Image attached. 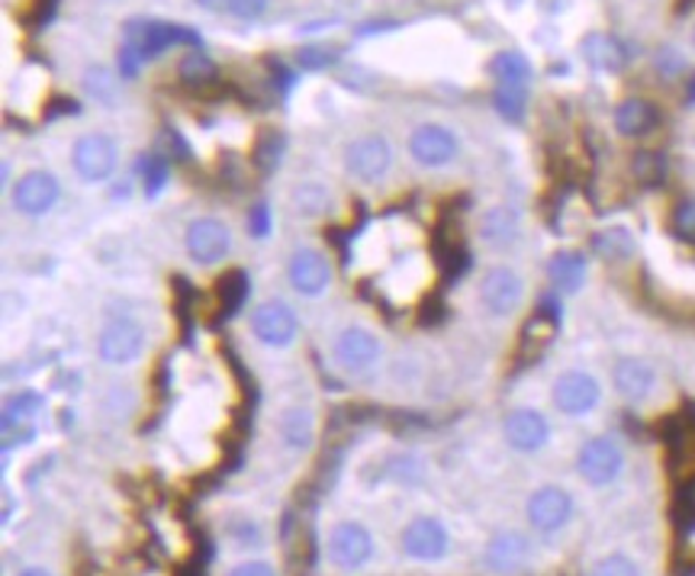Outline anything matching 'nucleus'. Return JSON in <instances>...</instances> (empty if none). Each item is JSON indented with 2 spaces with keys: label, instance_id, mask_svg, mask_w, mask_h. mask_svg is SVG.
I'll use <instances>...</instances> for the list:
<instances>
[{
  "label": "nucleus",
  "instance_id": "8",
  "mask_svg": "<svg viewBox=\"0 0 695 576\" xmlns=\"http://www.w3.org/2000/svg\"><path fill=\"white\" fill-rule=\"evenodd\" d=\"M142 352H145V325L139 320H129V316L107 322L97 338V354L107 364H129Z\"/></svg>",
  "mask_w": 695,
  "mask_h": 576
},
{
  "label": "nucleus",
  "instance_id": "5",
  "mask_svg": "<svg viewBox=\"0 0 695 576\" xmlns=\"http://www.w3.org/2000/svg\"><path fill=\"white\" fill-rule=\"evenodd\" d=\"M551 400L564 416H586L600 406L602 386L590 371H564L551 384Z\"/></svg>",
  "mask_w": 695,
  "mask_h": 576
},
{
  "label": "nucleus",
  "instance_id": "31",
  "mask_svg": "<svg viewBox=\"0 0 695 576\" xmlns=\"http://www.w3.org/2000/svg\"><path fill=\"white\" fill-rule=\"evenodd\" d=\"M178 74H181V81L190 84V88H203V84H210L216 78V64H213L210 55H203V52H190L188 59L181 62V68H178Z\"/></svg>",
  "mask_w": 695,
  "mask_h": 576
},
{
  "label": "nucleus",
  "instance_id": "3",
  "mask_svg": "<svg viewBox=\"0 0 695 576\" xmlns=\"http://www.w3.org/2000/svg\"><path fill=\"white\" fill-rule=\"evenodd\" d=\"M325 557L339 570H357L374 557V538L361 522H339L325 538Z\"/></svg>",
  "mask_w": 695,
  "mask_h": 576
},
{
  "label": "nucleus",
  "instance_id": "14",
  "mask_svg": "<svg viewBox=\"0 0 695 576\" xmlns=\"http://www.w3.org/2000/svg\"><path fill=\"white\" fill-rule=\"evenodd\" d=\"M457 135L442 123H422L412 129L410 135V155L422 168H444L457 159Z\"/></svg>",
  "mask_w": 695,
  "mask_h": 576
},
{
  "label": "nucleus",
  "instance_id": "40",
  "mask_svg": "<svg viewBox=\"0 0 695 576\" xmlns=\"http://www.w3.org/2000/svg\"><path fill=\"white\" fill-rule=\"evenodd\" d=\"M249 225H252V232L258 239H264L268 235V210L264 206H258L252 216H249Z\"/></svg>",
  "mask_w": 695,
  "mask_h": 576
},
{
  "label": "nucleus",
  "instance_id": "24",
  "mask_svg": "<svg viewBox=\"0 0 695 576\" xmlns=\"http://www.w3.org/2000/svg\"><path fill=\"white\" fill-rule=\"evenodd\" d=\"M547 281L551 287L561 290V293H576L586 281V257L573 249H564L557 255H551L547 261Z\"/></svg>",
  "mask_w": 695,
  "mask_h": 576
},
{
  "label": "nucleus",
  "instance_id": "30",
  "mask_svg": "<svg viewBox=\"0 0 695 576\" xmlns=\"http://www.w3.org/2000/svg\"><path fill=\"white\" fill-rule=\"evenodd\" d=\"M117 74L103 64H94L84 71V91L94 97L97 103H113L117 100Z\"/></svg>",
  "mask_w": 695,
  "mask_h": 576
},
{
  "label": "nucleus",
  "instance_id": "38",
  "mask_svg": "<svg viewBox=\"0 0 695 576\" xmlns=\"http://www.w3.org/2000/svg\"><path fill=\"white\" fill-rule=\"evenodd\" d=\"M142 174L149 178L152 191H159V184L164 181V161L159 159H142Z\"/></svg>",
  "mask_w": 695,
  "mask_h": 576
},
{
  "label": "nucleus",
  "instance_id": "4",
  "mask_svg": "<svg viewBox=\"0 0 695 576\" xmlns=\"http://www.w3.org/2000/svg\"><path fill=\"white\" fill-rule=\"evenodd\" d=\"M576 471L590 486H608L625 471V451L615 438H590L576 454Z\"/></svg>",
  "mask_w": 695,
  "mask_h": 576
},
{
  "label": "nucleus",
  "instance_id": "25",
  "mask_svg": "<svg viewBox=\"0 0 695 576\" xmlns=\"http://www.w3.org/2000/svg\"><path fill=\"white\" fill-rule=\"evenodd\" d=\"M290 206L303 220H319V216H325L332 210V193H329L325 184H319V181H300L290 191Z\"/></svg>",
  "mask_w": 695,
  "mask_h": 576
},
{
  "label": "nucleus",
  "instance_id": "36",
  "mask_svg": "<svg viewBox=\"0 0 695 576\" xmlns=\"http://www.w3.org/2000/svg\"><path fill=\"white\" fill-rule=\"evenodd\" d=\"M683 68H686V59H683L673 46H666V49L657 52V71H661V74L673 78V74H679Z\"/></svg>",
  "mask_w": 695,
  "mask_h": 576
},
{
  "label": "nucleus",
  "instance_id": "9",
  "mask_svg": "<svg viewBox=\"0 0 695 576\" xmlns=\"http://www.w3.org/2000/svg\"><path fill=\"white\" fill-rule=\"evenodd\" d=\"M10 196H13V210L23 213V216H46L59 196H62V184L52 171H27L13 188H10Z\"/></svg>",
  "mask_w": 695,
  "mask_h": 576
},
{
  "label": "nucleus",
  "instance_id": "29",
  "mask_svg": "<svg viewBox=\"0 0 695 576\" xmlns=\"http://www.w3.org/2000/svg\"><path fill=\"white\" fill-rule=\"evenodd\" d=\"M490 71L496 81H532V64L522 52H500L493 62H490Z\"/></svg>",
  "mask_w": 695,
  "mask_h": 576
},
{
  "label": "nucleus",
  "instance_id": "15",
  "mask_svg": "<svg viewBox=\"0 0 695 576\" xmlns=\"http://www.w3.org/2000/svg\"><path fill=\"white\" fill-rule=\"evenodd\" d=\"M400 545H403V554L412 557V560L432 564V560H442L444 554H447L451 538H447V528H444L439 518L422 515V518H412L410 525L403 528Z\"/></svg>",
  "mask_w": 695,
  "mask_h": 576
},
{
  "label": "nucleus",
  "instance_id": "37",
  "mask_svg": "<svg viewBox=\"0 0 695 576\" xmlns=\"http://www.w3.org/2000/svg\"><path fill=\"white\" fill-rule=\"evenodd\" d=\"M229 576H274V567L268 560H245V564H239Z\"/></svg>",
  "mask_w": 695,
  "mask_h": 576
},
{
  "label": "nucleus",
  "instance_id": "2",
  "mask_svg": "<svg viewBox=\"0 0 695 576\" xmlns=\"http://www.w3.org/2000/svg\"><path fill=\"white\" fill-rule=\"evenodd\" d=\"M117 161H120V145L107 132H88L71 149V168L88 184L107 181L117 171Z\"/></svg>",
  "mask_w": 695,
  "mask_h": 576
},
{
  "label": "nucleus",
  "instance_id": "6",
  "mask_svg": "<svg viewBox=\"0 0 695 576\" xmlns=\"http://www.w3.org/2000/svg\"><path fill=\"white\" fill-rule=\"evenodd\" d=\"M390 164H393V149H390V142L383 135H377V132L354 139L345 149L348 174L357 178V181H364V184L383 181L386 171H390Z\"/></svg>",
  "mask_w": 695,
  "mask_h": 576
},
{
  "label": "nucleus",
  "instance_id": "34",
  "mask_svg": "<svg viewBox=\"0 0 695 576\" xmlns=\"http://www.w3.org/2000/svg\"><path fill=\"white\" fill-rule=\"evenodd\" d=\"M339 59V49H329V46H303L296 52V62L300 68H310V71H319V68H329Z\"/></svg>",
  "mask_w": 695,
  "mask_h": 576
},
{
  "label": "nucleus",
  "instance_id": "10",
  "mask_svg": "<svg viewBox=\"0 0 695 576\" xmlns=\"http://www.w3.org/2000/svg\"><path fill=\"white\" fill-rule=\"evenodd\" d=\"M525 515H528L535 532L554 535L573 518V496L564 486H537L535 493L528 496Z\"/></svg>",
  "mask_w": 695,
  "mask_h": 576
},
{
  "label": "nucleus",
  "instance_id": "7",
  "mask_svg": "<svg viewBox=\"0 0 695 576\" xmlns=\"http://www.w3.org/2000/svg\"><path fill=\"white\" fill-rule=\"evenodd\" d=\"M300 332L296 313L284 300H264L252 310V335L268 348H286Z\"/></svg>",
  "mask_w": 695,
  "mask_h": 576
},
{
  "label": "nucleus",
  "instance_id": "43",
  "mask_svg": "<svg viewBox=\"0 0 695 576\" xmlns=\"http://www.w3.org/2000/svg\"><path fill=\"white\" fill-rule=\"evenodd\" d=\"M693 46H695V27H693Z\"/></svg>",
  "mask_w": 695,
  "mask_h": 576
},
{
  "label": "nucleus",
  "instance_id": "11",
  "mask_svg": "<svg viewBox=\"0 0 695 576\" xmlns=\"http://www.w3.org/2000/svg\"><path fill=\"white\" fill-rule=\"evenodd\" d=\"M184 245H188V255L197 264H220L222 257H229V252H232V232L222 220L203 216V220H193L188 225Z\"/></svg>",
  "mask_w": 695,
  "mask_h": 576
},
{
  "label": "nucleus",
  "instance_id": "39",
  "mask_svg": "<svg viewBox=\"0 0 695 576\" xmlns=\"http://www.w3.org/2000/svg\"><path fill=\"white\" fill-rule=\"evenodd\" d=\"M676 225L686 232V235H695V203H683L679 213H676Z\"/></svg>",
  "mask_w": 695,
  "mask_h": 576
},
{
  "label": "nucleus",
  "instance_id": "21",
  "mask_svg": "<svg viewBox=\"0 0 695 576\" xmlns=\"http://www.w3.org/2000/svg\"><path fill=\"white\" fill-rule=\"evenodd\" d=\"M528 557H532V542L522 532H503L486 545L483 564L496 574H512V570H522Z\"/></svg>",
  "mask_w": 695,
  "mask_h": 576
},
{
  "label": "nucleus",
  "instance_id": "23",
  "mask_svg": "<svg viewBox=\"0 0 695 576\" xmlns=\"http://www.w3.org/2000/svg\"><path fill=\"white\" fill-rule=\"evenodd\" d=\"M580 52H583V59L593 64V68H600V71H622L625 62H628V55H625V46L615 39V36H608V32H590L583 42H580Z\"/></svg>",
  "mask_w": 695,
  "mask_h": 576
},
{
  "label": "nucleus",
  "instance_id": "27",
  "mask_svg": "<svg viewBox=\"0 0 695 576\" xmlns=\"http://www.w3.org/2000/svg\"><path fill=\"white\" fill-rule=\"evenodd\" d=\"M593 249L605 261H628L634 255V235L625 225H608L593 235Z\"/></svg>",
  "mask_w": 695,
  "mask_h": 576
},
{
  "label": "nucleus",
  "instance_id": "28",
  "mask_svg": "<svg viewBox=\"0 0 695 576\" xmlns=\"http://www.w3.org/2000/svg\"><path fill=\"white\" fill-rule=\"evenodd\" d=\"M493 107L500 110V117L518 123L525 117V107H528V84L525 81H496Z\"/></svg>",
  "mask_w": 695,
  "mask_h": 576
},
{
  "label": "nucleus",
  "instance_id": "18",
  "mask_svg": "<svg viewBox=\"0 0 695 576\" xmlns=\"http://www.w3.org/2000/svg\"><path fill=\"white\" fill-rule=\"evenodd\" d=\"M129 42H135L142 62L145 59H155L164 49L171 46H200V32H193L190 27H178V23H159V20H145L139 23V32H127Z\"/></svg>",
  "mask_w": 695,
  "mask_h": 576
},
{
  "label": "nucleus",
  "instance_id": "17",
  "mask_svg": "<svg viewBox=\"0 0 695 576\" xmlns=\"http://www.w3.org/2000/svg\"><path fill=\"white\" fill-rule=\"evenodd\" d=\"M46 413V400L39 393H20L3 406V451L27 445L36 438V418Z\"/></svg>",
  "mask_w": 695,
  "mask_h": 576
},
{
  "label": "nucleus",
  "instance_id": "20",
  "mask_svg": "<svg viewBox=\"0 0 695 576\" xmlns=\"http://www.w3.org/2000/svg\"><path fill=\"white\" fill-rule=\"evenodd\" d=\"M612 384H615L622 400L644 403L657 386V371L644 357H618L615 367H612Z\"/></svg>",
  "mask_w": 695,
  "mask_h": 576
},
{
  "label": "nucleus",
  "instance_id": "42",
  "mask_svg": "<svg viewBox=\"0 0 695 576\" xmlns=\"http://www.w3.org/2000/svg\"><path fill=\"white\" fill-rule=\"evenodd\" d=\"M686 97H689V103H695V74L693 81H689V88H686Z\"/></svg>",
  "mask_w": 695,
  "mask_h": 576
},
{
  "label": "nucleus",
  "instance_id": "16",
  "mask_svg": "<svg viewBox=\"0 0 695 576\" xmlns=\"http://www.w3.org/2000/svg\"><path fill=\"white\" fill-rule=\"evenodd\" d=\"M332 354H335L339 367H345L351 374H361V371L374 367L380 361V338L371 329L348 325V329L339 332V338L332 345Z\"/></svg>",
  "mask_w": 695,
  "mask_h": 576
},
{
  "label": "nucleus",
  "instance_id": "19",
  "mask_svg": "<svg viewBox=\"0 0 695 576\" xmlns=\"http://www.w3.org/2000/svg\"><path fill=\"white\" fill-rule=\"evenodd\" d=\"M476 232H480V242L486 249H496V252L512 249L518 242V235H522V213L515 206H506V203L490 206V210L480 213Z\"/></svg>",
  "mask_w": 695,
  "mask_h": 576
},
{
  "label": "nucleus",
  "instance_id": "1",
  "mask_svg": "<svg viewBox=\"0 0 695 576\" xmlns=\"http://www.w3.org/2000/svg\"><path fill=\"white\" fill-rule=\"evenodd\" d=\"M476 300H480L483 313H490L493 320H506V316H512L522 306V300H525V281H522V274L515 267L496 264V267H490L480 277Z\"/></svg>",
  "mask_w": 695,
  "mask_h": 576
},
{
  "label": "nucleus",
  "instance_id": "32",
  "mask_svg": "<svg viewBox=\"0 0 695 576\" xmlns=\"http://www.w3.org/2000/svg\"><path fill=\"white\" fill-rule=\"evenodd\" d=\"M632 171L641 184H657L666 171L664 155H657V152H637L632 161Z\"/></svg>",
  "mask_w": 695,
  "mask_h": 576
},
{
  "label": "nucleus",
  "instance_id": "35",
  "mask_svg": "<svg viewBox=\"0 0 695 576\" xmlns=\"http://www.w3.org/2000/svg\"><path fill=\"white\" fill-rule=\"evenodd\" d=\"M220 10L239 17V20H258L268 10V0H220Z\"/></svg>",
  "mask_w": 695,
  "mask_h": 576
},
{
  "label": "nucleus",
  "instance_id": "12",
  "mask_svg": "<svg viewBox=\"0 0 695 576\" xmlns=\"http://www.w3.org/2000/svg\"><path fill=\"white\" fill-rule=\"evenodd\" d=\"M503 435L506 445L518 454H537L551 442V422L544 413H537L532 406H518L503 418Z\"/></svg>",
  "mask_w": 695,
  "mask_h": 576
},
{
  "label": "nucleus",
  "instance_id": "41",
  "mask_svg": "<svg viewBox=\"0 0 695 576\" xmlns=\"http://www.w3.org/2000/svg\"><path fill=\"white\" fill-rule=\"evenodd\" d=\"M17 576H52L46 567H27V570H20Z\"/></svg>",
  "mask_w": 695,
  "mask_h": 576
},
{
  "label": "nucleus",
  "instance_id": "26",
  "mask_svg": "<svg viewBox=\"0 0 695 576\" xmlns=\"http://www.w3.org/2000/svg\"><path fill=\"white\" fill-rule=\"evenodd\" d=\"M278 428H281V438H284L286 448L293 451H306L313 445V438H316V418H313L310 410H300V406L284 410Z\"/></svg>",
  "mask_w": 695,
  "mask_h": 576
},
{
  "label": "nucleus",
  "instance_id": "13",
  "mask_svg": "<svg viewBox=\"0 0 695 576\" xmlns=\"http://www.w3.org/2000/svg\"><path fill=\"white\" fill-rule=\"evenodd\" d=\"M286 281L300 296H322L332 284V264L319 249H296L286 261Z\"/></svg>",
  "mask_w": 695,
  "mask_h": 576
},
{
  "label": "nucleus",
  "instance_id": "33",
  "mask_svg": "<svg viewBox=\"0 0 695 576\" xmlns=\"http://www.w3.org/2000/svg\"><path fill=\"white\" fill-rule=\"evenodd\" d=\"M593 576H641V567L628 554H608L593 567Z\"/></svg>",
  "mask_w": 695,
  "mask_h": 576
},
{
  "label": "nucleus",
  "instance_id": "22",
  "mask_svg": "<svg viewBox=\"0 0 695 576\" xmlns=\"http://www.w3.org/2000/svg\"><path fill=\"white\" fill-rule=\"evenodd\" d=\"M661 123V113L651 100H641V97H628L615 107V129L625 135V139H637V135H647L651 129Z\"/></svg>",
  "mask_w": 695,
  "mask_h": 576
}]
</instances>
